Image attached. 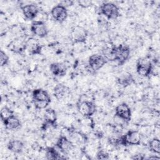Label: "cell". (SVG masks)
I'll use <instances>...</instances> for the list:
<instances>
[{
	"label": "cell",
	"instance_id": "cell-6",
	"mask_svg": "<svg viewBox=\"0 0 160 160\" xmlns=\"http://www.w3.org/2000/svg\"><path fill=\"white\" fill-rule=\"evenodd\" d=\"M136 72L142 77H148L152 72V64L146 58H140L136 63Z\"/></svg>",
	"mask_w": 160,
	"mask_h": 160
},
{
	"label": "cell",
	"instance_id": "cell-19",
	"mask_svg": "<svg viewBox=\"0 0 160 160\" xmlns=\"http://www.w3.org/2000/svg\"><path fill=\"white\" fill-rule=\"evenodd\" d=\"M62 153L59 149L56 147H48L46 149V157L48 159H65V157H63V155H61Z\"/></svg>",
	"mask_w": 160,
	"mask_h": 160
},
{
	"label": "cell",
	"instance_id": "cell-1",
	"mask_svg": "<svg viewBox=\"0 0 160 160\" xmlns=\"http://www.w3.org/2000/svg\"><path fill=\"white\" fill-rule=\"evenodd\" d=\"M130 48L125 44L112 46L111 49V61H117L119 65H122L129 59Z\"/></svg>",
	"mask_w": 160,
	"mask_h": 160
},
{
	"label": "cell",
	"instance_id": "cell-21",
	"mask_svg": "<svg viewBox=\"0 0 160 160\" xmlns=\"http://www.w3.org/2000/svg\"><path fill=\"white\" fill-rule=\"evenodd\" d=\"M27 48V42H24L22 40H14L11 46V51L16 53H21Z\"/></svg>",
	"mask_w": 160,
	"mask_h": 160
},
{
	"label": "cell",
	"instance_id": "cell-22",
	"mask_svg": "<svg viewBox=\"0 0 160 160\" xmlns=\"http://www.w3.org/2000/svg\"><path fill=\"white\" fill-rule=\"evenodd\" d=\"M27 48L32 55H39L41 53L42 46L37 42H27Z\"/></svg>",
	"mask_w": 160,
	"mask_h": 160
},
{
	"label": "cell",
	"instance_id": "cell-10",
	"mask_svg": "<svg viewBox=\"0 0 160 160\" xmlns=\"http://www.w3.org/2000/svg\"><path fill=\"white\" fill-rule=\"evenodd\" d=\"M115 117L128 122L131 119V110L129 105L125 102L118 104L115 108Z\"/></svg>",
	"mask_w": 160,
	"mask_h": 160
},
{
	"label": "cell",
	"instance_id": "cell-13",
	"mask_svg": "<svg viewBox=\"0 0 160 160\" xmlns=\"http://www.w3.org/2000/svg\"><path fill=\"white\" fill-rule=\"evenodd\" d=\"M21 10L24 16L29 20H33L35 19L39 12V9L38 6L32 3L22 6Z\"/></svg>",
	"mask_w": 160,
	"mask_h": 160
},
{
	"label": "cell",
	"instance_id": "cell-7",
	"mask_svg": "<svg viewBox=\"0 0 160 160\" xmlns=\"http://www.w3.org/2000/svg\"><path fill=\"white\" fill-rule=\"evenodd\" d=\"M106 58L99 54H94L89 56L88 59V67L91 71H97L101 69L107 62Z\"/></svg>",
	"mask_w": 160,
	"mask_h": 160
},
{
	"label": "cell",
	"instance_id": "cell-15",
	"mask_svg": "<svg viewBox=\"0 0 160 160\" xmlns=\"http://www.w3.org/2000/svg\"><path fill=\"white\" fill-rule=\"evenodd\" d=\"M51 73L55 76H64L67 71L66 66L62 62H53L49 66Z\"/></svg>",
	"mask_w": 160,
	"mask_h": 160
},
{
	"label": "cell",
	"instance_id": "cell-12",
	"mask_svg": "<svg viewBox=\"0 0 160 160\" xmlns=\"http://www.w3.org/2000/svg\"><path fill=\"white\" fill-rule=\"evenodd\" d=\"M87 37L88 31L81 26H76L71 31V39L74 43L84 42Z\"/></svg>",
	"mask_w": 160,
	"mask_h": 160
},
{
	"label": "cell",
	"instance_id": "cell-17",
	"mask_svg": "<svg viewBox=\"0 0 160 160\" xmlns=\"http://www.w3.org/2000/svg\"><path fill=\"white\" fill-rule=\"evenodd\" d=\"M69 92V88L64 84H58L53 89V94L58 100L64 99Z\"/></svg>",
	"mask_w": 160,
	"mask_h": 160
},
{
	"label": "cell",
	"instance_id": "cell-16",
	"mask_svg": "<svg viewBox=\"0 0 160 160\" xmlns=\"http://www.w3.org/2000/svg\"><path fill=\"white\" fill-rule=\"evenodd\" d=\"M2 122L5 128L8 130L18 129L21 126V122L19 119L14 115H12L7 118L4 121H2Z\"/></svg>",
	"mask_w": 160,
	"mask_h": 160
},
{
	"label": "cell",
	"instance_id": "cell-20",
	"mask_svg": "<svg viewBox=\"0 0 160 160\" xmlns=\"http://www.w3.org/2000/svg\"><path fill=\"white\" fill-rule=\"evenodd\" d=\"M117 82L121 86L123 87H127L133 84L134 82V79L131 74L124 73L118 78Z\"/></svg>",
	"mask_w": 160,
	"mask_h": 160
},
{
	"label": "cell",
	"instance_id": "cell-8",
	"mask_svg": "<svg viewBox=\"0 0 160 160\" xmlns=\"http://www.w3.org/2000/svg\"><path fill=\"white\" fill-rule=\"evenodd\" d=\"M51 14L54 20L60 23L64 22L68 16L66 7L61 3L54 6L51 9Z\"/></svg>",
	"mask_w": 160,
	"mask_h": 160
},
{
	"label": "cell",
	"instance_id": "cell-23",
	"mask_svg": "<svg viewBox=\"0 0 160 160\" xmlns=\"http://www.w3.org/2000/svg\"><path fill=\"white\" fill-rule=\"evenodd\" d=\"M148 146L149 149L151 152L158 154L160 153V141L158 138H154L151 139L149 141Z\"/></svg>",
	"mask_w": 160,
	"mask_h": 160
},
{
	"label": "cell",
	"instance_id": "cell-14",
	"mask_svg": "<svg viewBox=\"0 0 160 160\" xmlns=\"http://www.w3.org/2000/svg\"><path fill=\"white\" fill-rule=\"evenodd\" d=\"M44 122L56 128L57 126V114L54 109L52 108H47L45 109L44 113Z\"/></svg>",
	"mask_w": 160,
	"mask_h": 160
},
{
	"label": "cell",
	"instance_id": "cell-18",
	"mask_svg": "<svg viewBox=\"0 0 160 160\" xmlns=\"http://www.w3.org/2000/svg\"><path fill=\"white\" fill-rule=\"evenodd\" d=\"M24 147V144L23 142L19 139H11L7 144L8 149L16 154L21 153Z\"/></svg>",
	"mask_w": 160,
	"mask_h": 160
},
{
	"label": "cell",
	"instance_id": "cell-26",
	"mask_svg": "<svg viewBox=\"0 0 160 160\" xmlns=\"http://www.w3.org/2000/svg\"><path fill=\"white\" fill-rule=\"evenodd\" d=\"M96 158L98 159H108L109 158V154L106 151L100 149L96 154Z\"/></svg>",
	"mask_w": 160,
	"mask_h": 160
},
{
	"label": "cell",
	"instance_id": "cell-24",
	"mask_svg": "<svg viewBox=\"0 0 160 160\" xmlns=\"http://www.w3.org/2000/svg\"><path fill=\"white\" fill-rule=\"evenodd\" d=\"M12 115H14L13 111L10 108H9L8 107L4 106L1 110L0 117H1V119L2 122Z\"/></svg>",
	"mask_w": 160,
	"mask_h": 160
},
{
	"label": "cell",
	"instance_id": "cell-3",
	"mask_svg": "<svg viewBox=\"0 0 160 160\" xmlns=\"http://www.w3.org/2000/svg\"><path fill=\"white\" fill-rule=\"evenodd\" d=\"M141 136L140 133L135 130H129L125 134L120 136L117 139V145L137 146L140 144Z\"/></svg>",
	"mask_w": 160,
	"mask_h": 160
},
{
	"label": "cell",
	"instance_id": "cell-5",
	"mask_svg": "<svg viewBox=\"0 0 160 160\" xmlns=\"http://www.w3.org/2000/svg\"><path fill=\"white\" fill-rule=\"evenodd\" d=\"M78 112L81 115L86 118L91 117L96 111V106L94 103L89 100H81L77 104Z\"/></svg>",
	"mask_w": 160,
	"mask_h": 160
},
{
	"label": "cell",
	"instance_id": "cell-11",
	"mask_svg": "<svg viewBox=\"0 0 160 160\" xmlns=\"http://www.w3.org/2000/svg\"><path fill=\"white\" fill-rule=\"evenodd\" d=\"M56 146L62 154H68L73 148V143L66 136L61 135L57 139Z\"/></svg>",
	"mask_w": 160,
	"mask_h": 160
},
{
	"label": "cell",
	"instance_id": "cell-2",
	"mask_svg": "<svg viewBox=\"0 0 160 160\" xmlns=\"http://www.w3.org/2000/svg\"><path fill=\"white\" fill-rule=\"evenodd\" d=\"M32 99L35 108L40 110L46 108L51 101L48 92L41 88L35 89L32 91Z\"/></svg>",
	"mask_w": 160,
	"mask_h": 160
},
{
	"label": "cell",
	"instance_id": "cell-4",
	"mask_svg": "<svg viewBox=\"0 0 160 160\" xmlns=\"http://www.w3.org/2000/svg\"><path fill=\"white\" fill-rule=\"evenodd\" d=\"M100 13L108 19H115L120 16L119 9L113 2H107L102 3L99 8Z\"/></svg>",
	"mask_w": 160,
	"mask_h": 160
},
{
	"label": "cell",
	"instance_id": "cell-9",
	"mask_svg": "<svg viewBox=\"0 0 160 160\" xmlns=\"http://www.w3.org/2000/svg\"><path fill=\"white\" fill-rule=\"evenodd\" d=\"M31 31L32 33L40 38L46 37L48 34V29L43 21L34 20L31 25Z\"/></svg>",
	"mask_w": 160,
	"mask_h": 160
},
{
	"label": "cell",
	"instance_id": "cell-25",
	"mask_svg": "<svg viewBox=\"0 0 160 160\" xmlns=\"http://www.w3.org/2000/svg\"><path fill=\"white\" fill-rule=\"evenodd\" d=\"M9 62V57L7 54L4 52L2 50H1L0 52V64L1 66H5L8 64Z\"/></svg>",
	"mask_w": 160,
	"mask_h": 160
}]
</instances>
